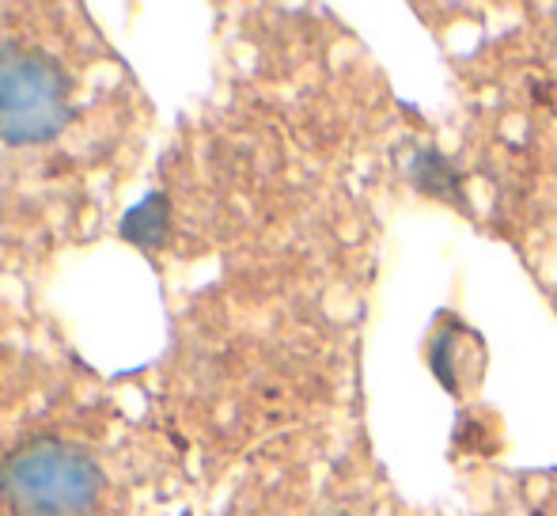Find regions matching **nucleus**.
Listing matches in <instances>:
<instances>
[{
    "label": "nucleus",
    "instance_id": "f257e3e1",
    "mask_svg": "<svg viewBox=\"0 0 557 516\" xmlns=\"http://www.w3.org/2000/svg\"><path fill=\"white\" fill-rule=\"evenodd\" d=\"M103 475L81 449L30 441L0 464V497L15 516H91Z\"/></svg>",
    "mask_w": 557,
    "mask_h": 516
},
{
    "label": "nucleus",
    "instance_id": "f03ea898",
    "mask_svg": "<svg viewBox=\"0 0 557 516\" xmlns=\"http://www.w3.org/2000/svg\"><path fill=\"white\" fill-rule=\"evenodd\" d=\"M69 81L46 53L4 46L0 50V140L42 145L69 126Z\"/></svg>",
    "mask_w": 557,
    "mask_h": 516
},
{
    "label": "nucleus",
    "instance_id": "7ed1b4c3",
    "mask_svg": "<svg viewBox=\"0 0 557 516\" xmlns=\"http://www.w3.org/2000/svg\"><path fill=\"white\" fill-rule=\"evenodd\" d=\"M410 175H413V183H418L421 191L436 194V198H459V194H455V183H459V175H455V171L447 168V163L436 152H421L418 160H413Z\"/></svg>",
    "mask_w": 557,
    "mask_h": 516
}]
</instances>
